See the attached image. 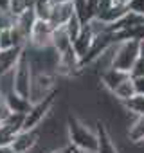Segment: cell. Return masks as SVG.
I'll return each instance as SVG.
<instances>
[{
	"label": "cell",
	"instance_id": "6da1fadb",
	"mask_svg": "<svg viewBox=\"0 0 144 153\" xmlns=\"http://www.w3.org/2000/svg\"><path fill=\"white\" fill-rule=\"evenodd\" d=\"M67 135H68V146L74 151L96 153L97 133H96V130L88 128L81 119H78V117L67 119Z\"/></svg>",
	"mask_w": 144,
	"mask_h": 153
},
{
	"label": "cell",
	"instance_id": "7a4b0ae2",
	"mask_svg": "<svg viewBox=\"0 0 144 153\" xmlns=\"http://www.w3.org/2000/svg\"><path fill=\"white\" fill-rule=\"evenodd\" d=\"M33 78H34V68L31 63V58L27 54V51L22 52L18 63L13 68V85H15V92L25 99H29L31 96V87H33Z\"/></svg>",
	"mask_w": 144,
	"mask_h": 153
},
{
	"label": "cell",
	"instance_id": "3957f363",
	"mask_svg": "<svg viewBox=\"0 0 144 153\" xmlns=\"http://www.w3.org/2000/svg\"><path fill=\"white\" fill-rule=\"evenodd\" d=\"M139 49H140V42H121L115 47V54H114V61L112 67L117 70H122L126 74H130L131 67L135 65V61L139 59Z\"/></svg>",
	"mask_w": 144,
	"mask_h": 153
},
{
	"label": "cell",
	"instance_id": "277c9868",
	"mask_svg": "<svg viewBox=\"0 0 144 153\" xmlns=\"http://www.w3.org/2000/svg\"><path fill=\"white\" fill-rule=\"evenodd\" d=\"M56 96H58V90L52 92L49 97H45L43 101H38V103H33L29 112L24 115V128L22 130H38V126L45 121V117L52 112V106L56 103Z\"/></svg>",
	"mask_w": 144,
	"mask_h": 153
},
{
	"label": "cell",
	"instance_id": "5b68a950",
	"mask_svg": "<svg viewBox=\"0 0 144 153\" xmlns=\"http://www.w3.org/2000/svg\"><path fill=\"white\" fill-rule=\"evenodd\" d=\"M40 137H38V130H20L13 142H11V148L15 149V153H29L36 148Z\"/></svg>",
	"mask_w": 144,
	"mask_h": 153
},
{
	"label": "cell",
	"instance_id": "8992f818",
	"mask_svg": "<svg viewBox=\"0 0 144 153\" xmlns=\"http://www.w3.org/2000/svg\"><path fill=\"white\" fill-rule=\"evenodd\" d=\"M96 133H97V149L96 153H119L117 146H115V140L112 139L110 131L106 130V126L97 121L96 124Z\"/></svg>",
	"mask_w": 144,
	"mask_h": 153
},
{
	"label": "cell",
	"instance_id": "52a82bcc",
	"mask_svg": "<svg viewBox=\"0 0 144 153\" xmlns=\"http://www.w3.org/2000/svg\"><path fill=\"white\" fill-rule=\"evenodd\" d=\"M130 78V74H126V72H122V70H117V68H114V67H110V68H106V70H103L101 72V76H99V79H101V85L112 94L122 81H126Z\"/></svg>",
	"mask_w": 144,
	"mask_h": 153
},
{
	"label": "cell",
	"instance_id": "ba28073f",
	"mask_svg": "<svg viewBox=\"0 0 144 153\" xmlns=\"http://www.w3.org/2000/svg\"><path fill=\"white\" fill-rule=\"evenodd\" d=\"M72 16H74V6L72 2H63V4H54L52 7V15H50V25L56 27H63Z\"/></svg>",
	"mask_w": 144,
	"mask_h": 153
},
{
	"label": "cell",
	"instance_id": "9c48e42d",
	"mask_svg": "<svg viewBox=\"0 0 144 153\" xmlns=\"http://www.w3.org/2000/svg\"><path fill=\"white\" fill-rule=\"evenodd\" d=\"M92 40H94V33H92L90 25L87 24V25L83 27L81 34L78 36V40H76L74 43H72V51H74V54L79 58V63H81V59L88 54L90 45H92Z\"/></svg>",
	"mask_w": 144,
	"mask_h": 153
},
{
	"label": "cell",
	"instance_id": "30bf717a",
	"mask_svg": "<svg viewBox=\"0 0 144 153\" xmlns=\"http://www.w3.org/2000/svg\"><path fill=\"white\" fill-rule=\"evenodd\" d=\"M25 49H18V47L0 51V76L6 74V72H11L15 68V65L18 63V59H20Z\"/></svg>",
	"mask_w": 144,
	"mask_h": 153
},
{
	"label": "cell",
	"instance_id": "8fae6325",
	"mask_svg": "<svg viewBox=\"0 0 144 153\" xmlns=\"http://www.w3.org/2000/svg\"><path fill=\"white\" fill-rule=\"evenodd\" d=\"M126 15H128V7L114 4V6H110L108 9H105L103 13H99L96 20H99L101 24H105L106 27H110V25L117 24L119 20H122V18H124Z\"/></svg>",
	"mask_w": 144,
	"mask_h": 153
},
{
	"label": "cell",
	"instance_id": "7c38bea8",
	"mask_svg": "<svg viewBox=\"0 0 144 153\" xmlns=\"http://www.w3.org/2000/svg\"><path fill=\"white\" fill-rule=\"evenodd\" d=\"M4 101H6V105H7V108H9L11 114L25 115V114L29 112V108H31V101L25 99V97H22V96H18L16 92L7 94V96L4 97Z\"/></svg>",
	"mask_w": 144,
	"mask_h": 153
},
{
	"label": "cell",
	"instance_id": "4fadbf2b",
	"mask_svg": "<svg viewBox=\"0 0 144 153\" xmlns=\"http://www.w3.org/2000/svg\"><path fill=\"white\" fill-rule=\"evenodd\" d=\"M52 49L58 52V56L68 52L72 49V42L65 31V27H56L54 33H52Z\"/></svg>",
	"mask_w": 144,
	"mask_h": 153
},
{
	"label": "cell",
	"instance_id": "5bb4252c",
	"mask_svg": "<svg viewBox=\"0 0 144 153\" xmlns=\"http://www.w3.org/2000/svg\"><path fill=\"white\" fill-rule=\"evenodd\" d=\"M52 7H54L52 0H31V9H33L36 20L49 22L50 15H52Z\"/></svg>",
	"mask_w": 144,
	"mask_h": 153
},
{
	"label": "cell",
	"instance_id": "9a60e30c",
	"mask_svg": "<svg viewBox=\"0 0 144 153\" xmlns=\"http://www.w3.org/2000/svg\"><path fill=\"white\" fill-rule=\"evenodd\" d=\"M126 135H128L130 142H133V144L144 142V115H139L130 123Z\"/></svg>",
	"mask_w": 144,
	"mask_h": 153
},
{
	"label": "cell",
	"instance_id": "2e32d148",
	"mask_svg": "<svg viewBox=\"0 0 144 153\" xmlns=\"http://www.w3.org/2000/svg\"><path fill=\"white\" fill-rule=\"evenodd\" d=\"M112 96H114L119 103H124V101H128L130 97H133V96H135V87H133L131 78H128L126 81H122V83L112 92Z\"/></svg>",
	"mask_w": 144,
	"mask_h": 153
},
{
	"label": "cell",
	"instance_id": "e0dca14e",
	"mask_svg": "<svg viewBox=\"0 0 144 153\" xmlns=\"http://www.w3.org/2000/svg\"><path fill=\"white\" fill-rule=\"evenodd\" d=\"M121 105H122V108H124L126 112H130V114L135 115V117L144 115V96L135 94L133 97H130L128 101H124V103H121Z\"/></svg>",
	"mask_w": 144,
	"mask_h": 153
},
{
	"label": "cell",
	"instance_id": "ac0fdd59",
	"mask_svg": "<svg viewBox=\"0 0 144 153\" xmlns=\"http://www.w3.org/2000/svg\"><path fill=\"white\" fill-rule=\"evenodd\" d=\"M63 27H65V31H67V34H68V38H70V42L74 43V42L78 40V36L81 34V31H83V27H85V25H83V24H81V20L74 15V16H72V18H70Z\"/></svg>",
	"mask_w": 144,
	"mask_h": 153
},
{
	"label": "cell",
	"instance_id": "d6986e66",
	"mask_svg": "<svg viewBox=\"0 0 144 153\" xmlns=\"http://www.w3.org/2000/svg\"><path fill=\"white\" fill-rule=\"evenodd\" d=\"M29 9H31V0H11L9 2V13L15 18H18L20 15H24Z\"/></svg>",
	"mask_w": 144,
	"mask_h": 153
},
{
	"label": "cell",
	"instance_id": "ffe728a7",
	"mask_svg": "<svg viewBox=\"0 0 144 153\" xmlns=\"http://www.w3.org/2000/svg\"><path fill=\"white\" fill-rule=\"evenodd\" d=\"M130 78H144V59L140 56L130 70Z\"/></svg>",
	"mask_w": 144,
	"mask_h": 153
},
{
	"label": "cell",
	"instance_id": "44dd1931",
	"mask_svg": "<svg viewBox=\"0 0 144 153\" xmlns=\"http://www.w3.org/2000/svg\"><path fill=\"white\" fill-rule=\"evenodd\" d=\"M128 11L135 13L139 16H144V0H131L128 4Z\"/></svg>",
	"mask_w": 144,
	"mask_h": 153
},
{
	"label": "cell",
	"instance_id": "7402d4cb",
	"mask_svg": "<svg viewBox=\"0 0 144 153\" xmlns=\"http://www.w3.org/2000/svg\"><path fill=\"white\" fill-rule=\"evenodd\" d=\"M133 87H135V94L144 96V78H131Z\"/></svg>",
	"mask_w": 144,
	"mask_h": 153
},
{
	"label": "cell",
	"instance_id": "603a6c76",
	"mask_svg": "<svg viewBox=\"0 0 144 153\" xmlns=\"http://www.w3.org/2000/svg\"><path fill=\"white\" fill-rule=\"evenodd\" d=\"M47 153H74V149H72L70 146H56V148H52Z\"/></svg>",
	"mask_w": 144,
	"mask_h": 153
},
{
	"label": "cell",
	"instance_id": "cb8c5ba5",
	"mask_svg": "<svg viewBox=\"0 0 144 153\" xmlns=\"http://www.w3.org/2000/svg\"><path fill=\"white\" fill-rule=\"evenodd\" d=\"M9 2L11 0H0V9H7L9 11Z\"/></svg>",
	"mask_w": 144,
	"mask_h": 153
},
{
	"label": "cell",
	"instance_id": "d4e9b609",
	"mask_svg": "<svg viewBox=\"0 0 144 153\" xmlns=\"http://www.w3.org/2000/svg\"><path fill=\"white\" fill-rule=\"evenodd\" d=\"M130 2H131V0H114V4H117V6H124V7H128Z\"/></svg>",
	"mask_w": 144,
	"mask_h": 153
},
{
	"label": "cell",
	"instance_id": "484cf974",
	"mask_svg": "<svg viewBox=\"0 0 144 153\" xmlns=\"http://www.w3.org/2000/svg\"><path fill=\"white\" fill-rule=\"evenodd\" d=\"M0 153H15V149L11 146H4V148H0Z\"/></svg>",
	"mask_w": 144,
	"mask_h": 153
},
{
	"label": "cell",
	"instance_id": "4316f807",
	"mask_svg": "<svg viewBox=\"0 0 144 153\" xmlns=\"http://www.w3.org/2000/svg\"><path fill=\"white\" fill-rule=\"evenodd\" d=\"M139 56L144 59V42H140V49H139Z\"/></svg>",
	"mask_w": 144,
	"mask_h": 153
},
{
	"label": "cell",
	"instance_id": "83f0119b",
	"mask_svg": "<svg viewBox=\"0 0 144 153\" xmlns=\"http://www.w3.org/2000/svg\"><path fill=\"white\" fill-rule=\"evenodd\" d=\"M54 4H63V2H72V0H52Z\"/></svg>",
	"mask_w": 144,
	"mask_h": 153
}]
</instances>
